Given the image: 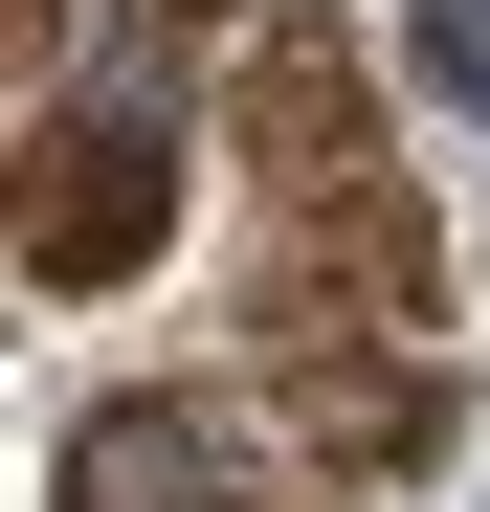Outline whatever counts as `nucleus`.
<instances>
[{
  "instance_id": "f257e3e1",
  "label": "nucleus",
  "mask_w": 490,
  "mask_h": 512,
  "mask_svg": "<svg viewBox=\"0 0 490 512\" xmlns=\"http://www.w3.org/2000/svg\"><path fill=\"white\" fill-rule=\"evenodd\" d=\"M156 245H179V134L156 112H67L0 156V268L23 290H134Z\"/></svg>"
},
{
  "instance_id": "f03ea898",
  "label": "nucleus",
  "mask_w": 490,
  "mask_h": 512,
  "mask_svg": "<svg viewBox=\"0 0 490 512\" xmlns=\"http://www.w3.org/2000/svg\"><path fill=\"white\" fill-rule=\"evenodd\" d=\"M223 134L268 156V201H335V179H379V90H357L335 0H268V23L223 45Z\"/></svg>"
},
{
  "instance_id": "7ed1b4c3",
  "label": "nucleus",
  "mask_w": 490,
  "mask_h": 512,
  "mask_svg": "<svg viewBox=\"0 0 490 512\" xmlns=\"http://www.w3.org/2000/svg\"><path fill=\"white\" fill-rule=\"evenodd\" d=\"M67 512H245V423L223 401H90Z\"/></svg>"
},
{
  "instance_id": "20e7f679",
  "label": "nucleus",
  "mask_w": 490,
  "mask_h": 512,
  "mask_svg": "<svg viewBox=\"0 0 490 512\" xmlns=\"http://www.w3.org/2000/svg\"><path fill=\"white\" fill-rule=\"evenodd\" d=\"M67 23H90V0H0V67H45V45H67Z\"/></svg>"
}]
</instances>
